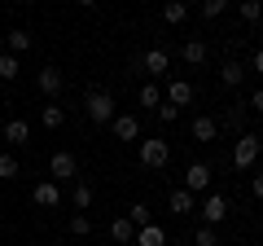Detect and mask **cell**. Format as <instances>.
<instances>
[{
  "label": "cell",
  "instance_id": "obj_28",
  "mask_svg": "<svg viewBox=\"0 0 263 246\" xmlns=\"http://www.w3.org/2000/svg\"><path fill=\"white\" fill-rule=\"evenodd\" d=\"M193 246H219V233H215L211 224H202V229L193 233Z\"/></svg>",
  "mask_w": 263,
  "mask_h": 246
},
{
  "label": "cell",
  "instance_id": "obj_2",
  "mask_svg": "<svg viewBox=\"0 0 263 246\" xmlns=\"http://www.w3.org/2000/svg\"><path fill=\"white\" fill-rule=\"evenodd\" d=\"M259 154H263V141H259V136H254V132H241V136H237V145H233V163H237V167H254V159H259Z\"/></svg>",
  "mask_w": 263,
  "mask_h": 246
},
{
  "label": "cell",
  "instance_id": "obj_8",
  "mask_svg": "<svg viewBox=\"0 0 263 246\" xmlns=\"http://www.w3.org/2000/svg\"><path fill=\"white\" fill-rule=\"evenodd\" d=\"M246 119H250V106H246V101L228 106V114H224V119H219V132H224V128H228V132H237V136H241V132H246Z\"/></svg>",
  "mask_w": 263,
  "mask_h": 246
},
{
  "label": "cell",
  "instance_id": "obj_16",
  "mask_svg": "<svg viewBox=\"0 0 263 246\" xmlns=\"http://www.w3.org/2000/svg\"><path fill=\"white\" fill-rule=\"evenodd\" d=\"M167 101L171 106H189L193 101V84H189V79H171L167 84Z\"/></svg>",
  "mask_w": 263,
  "mask_h": 246
},
{
  "label": "cell",
  "instance_id": "obj_30",
  "mask_svg": "<svg viewBox=\"0 0 263 246\" xmlns=\"http://www.w3.org/2000/svg\"><path fill=\"white\" fill-rule=\"evenodd\" d=\"M228 5H233V0H202V18H219Z\"/></svg>",
  "mask_w": 263,
  "mask_h": 246
},
{
  "label": "cell",
  "instance_id": "obj_4",
  "mask_svg": "<svg viewBox=\"0 0 263 246\" xmlns=\"http://www.w3.org/2000/svg\"><path fill=\"white\" fill-rule=\"evenodd\" d=\"M75 176H79V159H75V154H66V150H57L53 163H48V180L62 185V180H75Z\"/></svg>",
  "mask_w": 263,
  "mask_h": 246
},
{
  "label": "cell",
  "instance_id": "obj_5",
  "mask_svg": "<svg viewBox=\"0 0 263 246\" xmlns=\"http://www.w3.org/2000/svg\"><path fill=\"white\" fill-rule=\"evenodd\" d=\"M197 211H202V224L215 229V224H224V216H228V198H224V194H206Z\"/></svg>",
  "mask_w": 263,
  "mask_h": 246
},
{
  "label": "cell",
  "instance_id": "obj_33",
  "mask_svg": "<svg viewBox=\"0 0 263 246\" xmlns=\"http://www.w3.org/2000/svg\"><path fill=\"white\" fill-rule=\"evenodd\" d=\"M246 106H250L254 114H263V88H259V93H254V97H250V101H246Z\"/></svg>",
  "mask_w": 263,
  "mask_h": 246
},
{
  "label": "cell",
  "instance_id": "obj_26",
  "mask_svg": "<svg viewBox=\"0 0 263 246\" xmlns=\"http://www.w3.org/2000/svg\"><path fill=\"white\" fill-rule=\"evenodd\" d=\"M127 220H132V224H136V229L154 224V220H149V207H145V202H132V207H127Z\"/></svg>",
  "mask_w": 263,
  "mask_h": 246
},
{
  "label": "cell",
  "instance_id": "obj_32",
  "mask_svg": "<svg viewBox=\"0 0 263 246\" xmlns=\"http://www.w3.org/2000/svg\"><path fill=\"white\" fill-rule=\"evenodd\" d=\"M0 176H5V180H13V176H18V159H9V154H0Z\"/></svg>",
  "mask_w": 263,
  "mask_h": 246
},
{
  "label": "cell",
  "instance_id": "obj_12",
  "mask_svg": "<svg viewBox=\"0 0 263 246\" xmlns=\"http://www.w3.org/2000/svg\"><path fill=\"white\" fill-rule=\"evenodd\" d=\"M141 66L149 71V79H154V75H167V66H171V57H167V48H149V53L141 57Z\"/></svg>",
  "mask_w": 263,
  "mask_h": 246
},
{
  "label": "cell",
  "instance_id": "obj_37",
  "mask_svg": "<svg viewBox=\"0 0 263 246\" xmlns=\"http://www.w3.org/2000/svg\"><path fill=\"white\" fill-rule=\"evenodd\" d=\"M79 5H84V9H88V5H97V0H79Z\"/></svg>",
  "mask_w": 263,
  "mask_h": 246
},
{
  "label": "cell",
  "instance_id": "obj_15",
  "mask_svg": "<svg viewBox=\"0 0 263 246\" xmlns=\"http://www.w3.org/2000/svg\"><path fill=\"white\" fill-rule=\"evenodd\" d=\"M162 22L184 27V22H189V0H167V5H162Z\"/></svg>",
  "mask_w": 263,
  "mask_h": 246
},
{
  "label": "cell",
  "instance_id": "obj_14",
  "mask_svg": "<svg viewBox=\"0 0 263 246\" xmlns=\"http://www.w3.org/2000/svg\"><path fill=\"white\" fill-rule=\"evenodd\" d=\"M171 211H176V216H193L197 211V194H189V189H171Z\"/></svg>",
  "mask_w": 263,
  "mask_h": 246
},
{
  "label": "cell",
  "instance_id": "obj_29",
  "mask_svg": "<svg viewBox=\"0 0 263 246\" xmlns=\"http://www.w3.org/2000/svg\"><path fill=\"white\" fill-rule=\"evenodd\" d=\"M136 101H141V106H158V101H162V93H158V84H154V79H149V84H145L141 93H136Z\"/></svg>",
  "mask_w": 263,
  "mask_h": 246
},
{
  "label": "cell",
  "instance_id": "obj_25",
  "mask_svg": "<svg viewBox=\"0 0 263 246\" xmlns=\"http://www.w3.org/2000/svg\"><path fill=\"white\" fill-rule=\"evenodd\" d=\"M237 13H241V22H259L263 18V0H241Z\"/></svg>",
  "mask_w": 263,
  "mask_h": 246
},
{
  "label": "cell",
  "instance_id": "obj_19",
  "mask_svg": "<svg viewBox=\"0 0 263 246\" xmlns=\"http://www.w3.org/2000/svg\"><path fill=\"white\" fill-rule=\"evenodd\" d=\"M27 136H31V123L27 119H9V123H5V141H9V145H22Z\"/></svg>",
  "mask_w": 263,
  "mask_h": 246
},
{
  "label": "cell",
  "instance_id": "obj_21",
  "mask_svg": "<svg viewBox=\"0 0 263 246\" xmlns=\"http://www.w3.org/2000/svg\"><path fill=\"white\" fill-rule=\"evenodd\" d=\"M5 48H9L13 57L27 53V48H31V31H9V36H5Z\"/></svg>",
  "mask_w": 263,
  "mask_h": 246
},
{
  "label": "cell",
  "instance_id": "obj_3",
  "mask_svg": "<svg viewBox=\"0 0 263 246\" xmlns=\"http://www.w3.org/2000/svg\"><path fill=\"white\" fill-rule=\"evenodd\" d=\"M141 163H145V167H154V171L167 167V163H171V145L162 141V136H149V141H141Z\"/></svg>",
  "mask_w": 263,
  "mask_h": 246
},
{
  "label": "cell",
  "instance_id": "obj_22",
  "mask_svg": "<svg viewBox=\"0 0 263 246\" xmlns=\"http://www.w3.org/2000/svg\"><path fill=\"white\" fill-rule=\"evenodd\" d=\"M18 57L9 53V48H5V53H0V79H5V84H13V79H18Z\"/></svg>",
  "mask_w": 263,
  "mask_h": 246
},
{
  "label": "cell",
  "instance_id": "obj_17",
  "mask_svg": "<svg viewBox=\"0 0 263 246\" xmlns=\"http://www.w3.org/2000/svg\"><path fill=\"white\" fill-rule=\"evenodd\" d=\"M110 237H114V242H123V246H132V242H136V224H132L127 216L110 220Z\"/></svg>",
  "mask_w": 263,
  "mask_h": 246
},
{
  "label": "cell",
  "instance_id": "obj_31",
  "mask_svg": "<svg viewBox=\"0 0 263 246\" xmlns=\"http://www.w3.org/2000/svg\"><path fill=\"white\" fill-rule=\"evenodd\" d=\"M158 119H162V123H176V119H180V106H171V101H158Z\"/></svg>",
  "mask_w": 263,
  "mask_h": 246
},
{
  "label": "cell",
  "instance_id": "obj_20",
  "mask_svg": "<svg viewBox=\"0 0 263 246\" xmlns=\"http://www.w3.org/2000/svg\"><path fill=\"white\" fill-rule=\"evenodd\" d=\"M180 57H184L189 66H202V62H206V44H202V40H184V48H180Z\"/></svg>",
  "mask_w": 263,
  "mask_h": 246
},
{
  "label": "cell",
  "instance_id": "obj_10",
  "mask_svg": "<svg viewBox=\"0 0 263 246\" xmlns=\"http://www.w3.org/2000/svg\"><path fill=\"white\" fill-rule=\"evenodd\" d=\"M189 136H193V141H215V136H219V119H211V114H197L193 128H189Z\"/></svg>",
  "mask_w": 263,
  "mask_h": 246
},
{
  "label": "cell",
  "instance_id": "obj_1",
  "mask_svg": "<svg viewBox=\"0 0 263 246\" xmlns=\"http://www.w3.org/2000/svg\"><path fill=\"white\" fill-rule=\"evenodd\" d=\"M84 110H88V119H92V123H110L114 119V97L105 93V88H88Z\"/></svg>",
  "mask_w": 263,
  "mask_h": 246
},
{
  "label": "cell",
  "instance_id": "obj_34",
  "mask_svg": "<svg viewBox=\"0 0 263 246\" xmlns=\"http://www.w3.org/2000/svg\"><path fill=\"white\" fill-rule=\"evenodd\" d=\"M250 71H254V75H263V48H259V53L250 57Z\"/></svg>",
  "mask_w": 263,
  "mask_h": 246
},
{
  "label": "cell",
  "instance_id": "obj_38",
  "mask_svg": "<svg viewBox=\"0 0 263 246\" xmlns=\"http://www.w3.org/2000/svg\"><path fill=\"white\" fill-rule=\"evenodd\" d=\"M22 5H35V0H22Z\"/></svg>",
  "mask_w": 263,
  "mask_h": 246
},
{
  "label": "cell",
  "instance_id": "obj_35",
  "mask_svg": "<svg viewBox=\"0 0 263 246\" xmlns=\"http://www.w3.org/2000/svg\"><path fill=\"white\" fill-rule=\"evenodd\" d=\"M254 198L263 202V171H259V176H254Z\"/></svg>",
  "mask_w": 263,
  "mask_h": 246
},
{
  "label": "cell",
  "instance_id": "obj_24",
  "mask_svg": "<svg viewBox=\"0 0 263 246\" xmlns=\"http://www.w3.org/2000/svg\"><path fill=\"white\" fill-rule=\"evenodd\" d=\"M70 202H75V211H88V207H92V185H84V180H79L75 194H70Z\"/></svg>",
  "mask_w": 263,
  "mask_h": 246
},
{
  "label": "cell",
  "instance_id": "obj_11",
  "mask_svg": "<svg viewBox=\"0 0 263 246\" xmlns=\"http://www.w3.org/2000/svg\"><path fill=\"white\" fill-rule=\"evenodd\" d=\"M31 198H35V207H57V202H62V185H57V180H40Z\"/></svg>",
  "mask_w": 263,
  "mask_h": 246
},
{
  "label": "cell",
  "instance_id": "obj_27",
  "mask_svg": "<svg viewBox=\"0 0 263 246\" xmlns=\"http://www.w3.org/2000/svg\"><path fill=\"white\" fill-rule=\"evenodd\" d=\"M70 233H75V237H88V233H92V220H88L84 211H75V216H70Z\"/></svg>",
  "mask_w": 263,
  "mask_h": 246
},
{
  "label": "cell",
  "instance_id": "obj_7",
  "mask_svg": "<svg viewBox=\"0 0 263 246\" xmlns=\"http://www.w3.org/2000/svg\"><path fill=\"white\" fill-rule=\"evenodd\" d=\"M35 88H40V93L48 97V101H53V97H57V93H62V88H66V75H62V71H57V66H44V71H40V75H35Z\"/></svg>",
  "mask_w": 263,
  "mask_h": 246
},
{
  "label": "cell",
  "instance_id": "obj_23",
  "mask_svg": "<svg viewBox=\"0 0 263 246\" xmlns=\"http://www.w3.org/2000/svg\"><path fill=\"white\" fill-rule=\"evenodd\" d=\"M40 114H44V128H48V132H57V128L66 123V110H62V106H53V101H48Z\"/></svg>",
  "mask_w": 263,
  "mask_h": 246
},
{
  "label": "cell",
  "instance_id": "obj_13",
  "mask_svg": "<svg viewBox=\"0 0 263 246\" xmlns=\"http://www.w3.org/2000/svg\"><path fill=\"white\" fill-rule=\"evenodd\" d=\"M219 84H224V88H241V84H246V66L228 57L224 66H219Z\"/></svg>",
  "mask_w": 263,
  "mask_h": 246
},
{
  "label": "cell",
  "instance_id": "obj_6",
  "mask_svg": "<svg viewBox=\"0 0 263 246\" xmlns=\"http://www.w3.org/2000/svg\"><path fill=\"white\" fill-rule=\"evenodd\" d=\"M184 189L189 194L211 189V163H189V167H184Z\"/></svg>",
  "mask_w": 263,
  "mask_h": 246
},
{
  "label": "cell",
  "instance_id": "obj_36",
  "mask_svg": "<svg viewBox=\"0 0 263 246\" xmlns=\"http://www.w3.org/2000/svg\"><path fill=\"white\" fill-rule=\"evenodd\" d=\"M0 53H5V31H0Z\"/></svg>",
  "mask_w": 263,
  "mask_h": 246
},
{
  "label": "cell",
  "instance_id": "obj_18",
  "mask_svg": "<svg viewBox=\"0 0 263 246\" xmlns=\"http://www.w3.org/2000/svg\"><path fill=\"white\" fill-rule=\"evenodd\" d=\"M136 246H167L162 224H145V229H136Z\"/></svg>",
  "mask_w": 263,
  "mask_h": 246
},
{
  "label": "cell",
  "instance_id": "obj_9",
  "mask_svg": "<svg viewBox=\"0 0 263 246\" xmlns=\"http://www.w3.org/2000/svg\"><path fill=\"white\" fill-rule=\"evenodd\" d=\"M110 128H114L119 141H136V136H141V119H136V114H114Z\"/></svg>",
  "mask_w": 263,
  "mask_h": 246
}]
</instances>
